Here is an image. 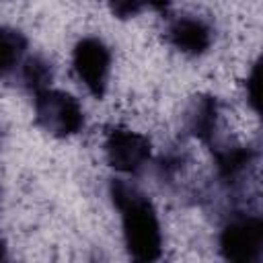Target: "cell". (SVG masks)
<instances>
[{
  "instance_id": "obj_11",
  "label": "cell",
  "mask_w": 263,
  "mask_h": 263,
  "mask_svg": "<svg viewBox=\"0 0 263 263\" xmlns=\"http://www.w3.org/2000/svg\"><path fill=\"white\" fill-rule=\"evenodd\" d=\"M109 4H111V10L115 12V16H119V18L136 16L144 8L142 0H109Z\"/></svg>"
},
{
  "instance_id": "obj_4",
  "label": "cell",
  "mask_w": 263,
  "mask_h": 263,
  "mask_svg": "<svg viewBox=\"0 0 263 263\" xmlns=\"http://www.w3.org/2000/svg\"><path fill=\"white\" fill-rule=\"evenodd\" d=\"M72 66L78 80L86 90L101 99L109 84L111 74V51L99 37H84L74 45Z\"/></svg>"
},
{
  "instance_id": "obj_9",
  "label": "cell",
  "mask_w": 263,
  "mask_h": 263,
  "mask_svg": "<svg viewBox=\"0 0 263 263\" xmlns=\"http://www.w3.org/2000/svg\"><path fill=\"white\" fill-rule=\"evenodd\" d=\"M18 72H21V82H23V86H25L27 90H31L33 95H37V92L49 88L51 76H53L51 64H49L47 60H43L41 55L25 58L23 64H21V68H18Z\"/></svg>"
},
{
  "instance_id": "obj_12",
  "label": "cell",
  "mask_w": 263,
  "mask_h": 263,
  "mask_svg": "<svg viewBox=\"0 0 263 263\" xmlns=\"http://www.w3.org/2000/svg\"><path fill=\"white\" fill-rule=\"evenodd\" d=\"M144 6H152V8H164L171 4V0H142Z\"/></svg>"
},
{
  "instance_id": "obj_1",
  "label": "cell",
  "mask_w": 263,
  "mask_h": 263,
  "mask_svg": "<svg viewBox=\"0 0 263 263\" xmlns=\"http://www.w3.org/2000/svg\"><path fill=\"white\" fill-rule=\"evenodd\" d=\"M109 195L119 210L129 257L136 261H156L162 253V230L152 201L127 181H111Z\"/></svg>"
},
{
  "instance_id": "obj_2",
  "label": "cell",
  "mask_w": 263,
  "mask_h": 263,
  "mask_svg": "<svg viewBox=\"0 0 263 263\" xmlns=\"http://www.w3.org/2000/svg\"><path fill=\"white\" fill-rule=\"evenodd\" d=\"M220 253L226 261L253 263L263 251V220L255 214L234 212L224 222L218 236Z\"/></svg>"
},
{
  "instance_id": "obj_6",
  "label": "cell",
  "mask_w": 263,
  "mask_h": 263,
  "mask_svg": "<svg viewBox=\"0 0 263 263\" xmlns=\"http://www.w3.org/2000/svg\"><path fill=\"white\" fill-rule=\"evenodd\" d=\"M166 37L171 41L173 47H177L179 51L187 53V55H201L210 49L214 33L212 27L197 16H177L168 23L166 29Z\"/></svg>"
},
{
  "instance_id": "obj_3",
  "label": "cell",
  "mask_w": 263,
  "mask_h": 263,
  "mask_svg": "<svg viewBox=\"0 0 263 263\" xmlns=\"http://www.w3.org/2000/svg\"><path fill=\"white\" fill-rule=\"evenodd\" d=\"M35 119L37 123L58 138H68L84 127V111L80 103L62 90L51 86L35 95Z\"/></svg>"
},
{
  "instance_id": "obj_5",
  "label": "cell",
  "mask_w": 263,
  "mask_h": 263,
  "mask_svg": "<svg viewBox=\"0 0 263 263\" xmlns=\"http://www.w3.org/2000/svg\"><path fill=\"white\" fill-rule=\"evenodd\" d=\"M150 140L140 132L127 127H111L105 136V158L119 173H140L150 162Z\"/></svg>"
},
{
  "instance_id": "obj_13",
  "label": "cell",
  "mask_w": 263,
  "mask_h": 263,
  "mask_svg": "<svg viewBox=\"0 0 263 263\" xmlns=\"http://www.w3.org/2000/svg\"><path fill=\"white\" fill-rule=\"evenodd\" d=\"M2 259H6V242L0 238V261Z\"/></svg>"
},
{
  "instance_id": "obj_8",
  "label": "cell",
  "mask_w": 263,
  "mask_h": 263,
  "mask_svg": "<svg viewBox=\"0 0 263 263\" xmlns=\"http://www.w3.org/2000/svg\"><path fill=\"white\" fill-rule=\"evenodd\" d=\"M27 55V39L12 27H0V78L16 72Z\"/></svg>"
},
{
  "instance_id": "obj_10",
  "label": "cell",
  "mask_w": 263,
  "mask_h": 263,
  "mask_svg": "<svg viewBox=\"0 0 263 263\" xmlns=\"http://www.w3.org/2000/svg\"><path fill=\"white\" fill-rule=\"evenodd\" d=\"M247 101H249L251 109L255 113H259V107H261V66H259V62L253 64L251 74L247 78Z\"/></svg>"
},
{
  "instance_id": "obj_7",
  "label": "cell",
  "mask_w": 263,
  "mask_h": 263,
  "mask_svg": "<svg viewBox=\"0 0 263 263\" xmlns=\"http://www.w3.org/2000/svg\"><path fill=\"white\" fill-rule=\"evenodd\" d=\"M220 107L218 101L210 95H199L191 101L185 111V129L203 144H214L218 134Z\"/></svg>"
}]
</instances>
